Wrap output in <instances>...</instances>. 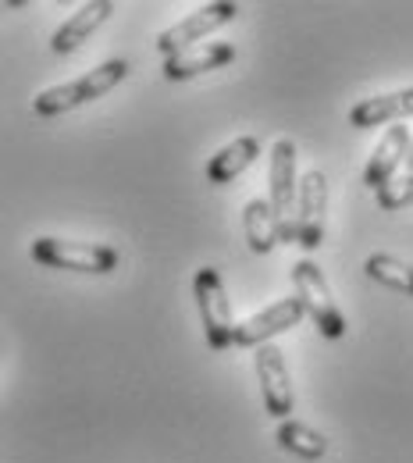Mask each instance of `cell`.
I'll list each match as a JSON object with an SVG mask.
<instances>
[{
  "label": "cell",
  "mask_w": 413,
  "mask_h": 463,
  "mask_svg": "<svg viewBox=\"0 0 413 463\" xmlns=\"http://www.w3.org/2000/svg\"><path fill=\"white\" fill-rule=\"evenodd\" d=\"M128 71H132L128 61H121V58L104 61V64H97L93 71H86V75H79V79H71V82H64V86L43 90V93L33 100V111L40 118H58V115H64V111H75V108H82V104L100 100L104 93H111Z\"/></svg>",
  "instance_id": "6da1fadb"
},
{
  "label": "cell",
  "mask_w": 413,
  "mask_h": 463,
  "mask_svg": "<svg viewBox=\"0 0 413 463\" xmlns=\"http://www.w3.org/2000/svg\"><path fill=\"white\" fill-rule=\"evenodd\" d=\"M33 260L54 271H79V275H111L118 268V250L104 242H75V239H36L29 246Z\"/></svg>",
  "instance_id": "7a4b0ae2"
},
{
  "label": "cell",
  "mask_w": 413,
  "mask_h": 463,
  "mask_svg": "<svg viewBox=\"0 0 413 463\" xmlns=\"http://www.w3.org/2000/svg\"><path fill=\"white\" fill-rule=\"evenodd\" d=\"M192 296L200 307V321H203V339L214 353L236 346V317H232V299L225 292V282L214 268H200L192 275Z\"/></svg>",
  "instance_id": "3957f363"
},
{
  "label": "cell",
  "mask_w": 413,
  "mask_h": 463,
  "mask_svg": "<svg viewBox=\"0 0 413 463\" xmlns=\"http://www.w3.org/2000/svg\"><path fill=\"white\" fill-rule=\"evenodd\" d=\"M289 275H293L296 296L303 299V307H306L310 321L317 325V332L324 339H343L346 335V317H343L335 296H332L328 282H324V271L314 260H296Z\"/></svg>",
  "instance_id": "277c9868"
},
{
  "label": "cell",
  "mask_w": 413,
  "mask_h": 463,
  "mask_svg": "<svg viewBox=\"0 0 413 463\" xmlns=\"http://www.w3.org/2000/svg\"><path fill=\"white\" fill-rule=\"evenodd\" d=\"M239 14V4L232 0H218V4H203L200 11H192V14H185L182 22H175L172 29H164L161 36H157V51L164 54V61L182 54V51H192V47H200L214 29H221V25H229L232 18Z\"/></svg>",
  "instance_id": "5b68a950"
},
{
  "label": "cell",
  "mask_w": 413,
  "mask_h": 463,
  "mask_svg": "<svg viewBox=\"0 0 413 463\" xmlns=\"http://www.w3.org/2000/svg\"><path fill=\"white\" fill-rule=\"evenodd\" d=\"M271 207L282 222V242H296V207H299V182H296V143L278 139L271 146Z\"/></svg>",
  "instance_id": "8992f818"
},
{
  "label": "cell",
  "mask_w": 413,
  "mask_h": 463,
  "mask_svg": "<svg viewBox=\"0 0 413 463\" xmlns=\"http://www.w3.org/2000/svg\"><path fill=\"white\" fill-rule=\"evenodd\" d=\"M257 364V382H260V400H264V410L278 420H289L296 406L293 396V378H289V367H286V356L275 343L257 349L253 356Z\"/></svg>",
  "instance_id": "52a82bcc"
},
{
  "label": "cell",
  "mask_w": 413,
  "mask_h": 463,
  "mask_svg": "<svg viewBox=\"0 0 413 463\" xmlns=\"http://www.w3.org/2000/svg\"><path fill=\"white\" fill-rule=\"evenodd\" d=\"M328 218V178L324 172H306L299 178V207H296V246L317 250L324 242Z\"/></svg>",
  "instance_id": "ba28073f"
},
{
  "label": "cell",
  "mask_w": 413,
  "mask_h": 463,
  "mask_svg": "<svg viewBox=\"0 0 413 463\" xmlns=\"http://www.w3.org/2000/svg\"><path fill=\"white\" fill-rule=\"evenodd\" d=\"M303 314H306V307H303V299H299V296H293V299H275L271 307L257 310L253 317H246V321L239 325L236 346L239 349L268 346L275 335H282V332L296 328V325L303 321Z\"/></svg>",
  "instance_id": "9c48e42d"
},
{
  "label": "cell",
  "mask_w": 413,
  "mask_h": 463,
  "mask_svg": "<svg viewBox=\"0 0 413 463\" xmlns=\"http://www.w3.org/2000/svg\"><path fill=\"white\" fill-rule=\"evenodd\" d=\"M410 143H413L410 128H407V125H392V128L381 136V143L374 146V154L367 157V168H363V185H371L374 193H378L381 185H389V182L396 178V168L407 161Z\"/></svg>",
  "instance_id": "30bf717a"
},
{
  "label": "cell",
  "mask_w": 413,
  "mask_h": 463,
  "mask_svg": "<svg viewBox=\"0 0 413 463\" xmlns=\"http://www.w3.org/2000/svg\"><path fill=\"white\" fill-rule=\"evenodd\" d=\"M232 61H236V47L232 43H200L192 51H182L175 58H168L161 64V71H164L168 82H185V79H196L203 71L225 68Z\"/></svg>",
  "instance_id": "8fae6325"
},
{
  "label": "cell",
  "mask_w": 413,
  "mask_h": 463,
  "mask_svg": "<svg viewBox=\"0 0 413 463\" xmlns=\"http://www.w3.org/2000/svg\"><path fill=\"white\" fill-rule=\"evenodd\" d=\"M115 14V4L111 0H93V4H82L75 14H68V22L61 25L58 33H54V40H51V51L54 54H71V51H79L108 18Z\"/></svg>",
  "instance_id": "7c38bea8"
},
{
  "label": "cell",
  "mask_w": 413,
  "mask_h": 463,
  "mask_svg": "<svg viewBox=\"0 0 413 463\" xmlns=\"http://www.w3.org/2000/svg\"><path fill=\"white\" fill-rule=\"evenodd\" d=\"M403 118H413V86L410 90L385 93V97H367V100L353 104L350 125L353 128H378V125L403 121Z\"/></svg>",
  "instance_id": "4fadbf2b"
},
{
  "label": "cell",
  "mask_w": 413,
  "mask_h": 463,
  "mask_svg": "<svg viewBox=\"0 0 413 463\" xmlns=\"http://www.w3.org/2000/svg\"><path fill=\"white\" fill-rule=\"evenodd\" d=\"M260 157V139L257 136H239L229 146H221L211 161H207V182L211 185H229L246 172L253 161Z\"/></svg>",
  "instance_id": "5bb4252c"
},
{
  "label": "cell",
  "mask_w": 413,
  "mask_h": 463,
  "mask_svg": "<svg viewBox=\"0 0 413 463\" xmlns=\"http://www.w3.org/2000/svg\"><path fill=\"white\" fill-rule=\"evenodd\" d=\"M242 235L253 253H271L282 242V222H278L271 200H249L242 207Z\"/></svg>",
  "instance_id": "9a60e30c"
},
{
  "label": "cell",
  "mask_w": 413,
  "mask_h": 463,
  "mask_svg": "<svg viewBox=\"0 0 413 463\" xmlns=\"http://www.w3.org/2000/svg\"><path fill=\"white\" fill-rule=\"evenodd\" d=\"M275 442H278L286 453L299 457V460H321V457L328 453V439H324L317 428H310V424H303V420H293V417L278 424Z\"/></svg>",
  "instance_id": "2e32d148"
},
{
  "label": "cell",
  "mask_w": 413,
  "mask_h": 463,
  "mask_svg": "<svg viewBox=\"0 0 413 463\" xmlns=\"http://www.w3.org/2000/svg\"><path fill=\"white\" fill-rule=\"evenodd\" d=\"M363 271H367L371 282H378V286H385V289L413 296V264L392 257V253H371L367 264H363Z\"/></svg>",
  "instance_id": "e0dca14e"
},
{
  "label": "cell",
  "mask_w": 413,
  "mask_h": 463,
  "mask_svg": "<svg viewBox=\"0 0 413 463\" xmlns=\"http://www.w3.org/2000/svg\"><path fill=\"white\" fill-rule=\"evenodd\" d=\"M374 200H378L381 211H403V207H413V175L410 172L396 175L389 185H381V189L374 193Z\"/></svg>",
  "instance_id": "ac0fdd59"
},
{
  "label": "cell",
  "mask_w": 413,
  "mask_h": 463,
  "mask_svg": "<svg viewBox=\"0 0 413 463\" xmlns=\"http://www.w3.org/2000/svg\"><path fill=\"white\" fill-rule=\"evenodd\" d=\"M403 168L413 175V143H410V154H407V161H403Z\"/></svg>",
  "instance_id": "d6986e66"
}]
</instances>
